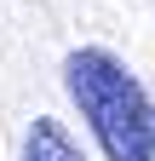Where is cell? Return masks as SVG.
<instances>
[{"label":"cell","instance_id":"6da1fadb","mask_svg":"<svg viewBox=\"0 0 155 161\" xmlns=\"http://www.w3.org/2000/svg\"><path fill=\"white\" fill-rule=\"evenodd\" d=\"M63 86L92 121V138L109 161H155V104L115 52L81 46L63 64Z\"/></svg>","mask_w":155,"mask_h":161},{"label":"cell","instance_id":"7a4b0ae2","mask_svg":"<svg viewBox=\"0 0 155 161\" xmlns=\"http://www.w3.org/2000/svg\"><path fill=\"white\" fill-rule=\"evenodd\" d=\"M23 161H86V155L75 150V138L57 121H35L29 138H23Z\"/></svg>","mask_w":155,"mask_h":161}]
</instances>
